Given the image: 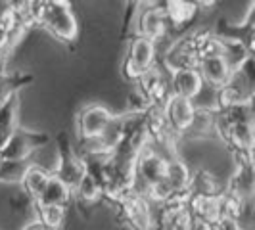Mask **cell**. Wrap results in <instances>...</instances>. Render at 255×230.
I'll use <instances>...</instances> for the list:
<instances>
[{
  "mask_svg": "<svg viewBox=\"0 0 255 230\" xmlns=\"http://www.w3.org/2000/svg\"><path fill=\"white\" fill-rule=\"evenodd\" d=\"M38 27H42L62 42H73L79 35L75 13L71 10V4L65 0H46Z\"/></svg>",
  "mask_w": 255,
  "mask_h": 230,
  "instance_id": "cell-1",
  "label": "cell"
},
{
  "mask_svg": "<svg viewBox=\"0 0 255 230\" xmlns=\"http://www.w3.org/2000/svg\"><path fill=\"white\" fill-rule=\"evenodd\" d=\"M157 44L148 38L132 37L127 52L121 62V75L128 83H136V79L155 65Z\"/></svg>",
  "mask_w": 255,
  "mask_h": 230,
  "instance_id": "cell-2",
  "label": "cell"
},
{
  "mask_svg": "<svg viewBox=\"0 0 255 230\" xmlns=\"http://www.w3.org/2000/svg\"><path fill=\"white\" fill-rule=\"evenodd\" d=\"M56 159L58 161H56V169L52 171V175L58 177L73 192L77 182L85 175V167H83V161H81L79 153L75 152V148L71 146V138L65 130H62L56 136Z\"/></svg>",
  "mask_w": 255,
  "mask_h": 230,
  "instance_id": "cell-3",
  "label": "cell"
},
{
  "mask_svg": "<svg viewBox=\"0 0 255 230\" xmlns=\"http://www.w3.org/2000/svg\"><path fill=\"white\" fill-rule=\"evenodd\" d=\"M50 142L52 136L46 130H31L19 127L0 150V161H27L31 153L48 146Z\"/></svg>",
  "mask_w": 255,
  "mask_h": 230,
  "instance_id": "cell-4",
  "label": "cell"
},
{
  "mask_svg": "<svg viewBox=\"0 0 255 230\" xmlns=\"http://www.w3.org/2000/svg\"><path fill=\"white\" fill-rule=\"evenodd\" d=\"M198 54H196V31L186 33L180 38H175L171 46L163 54L161 69L165 73H175L182 69H196L198 67Z\"/></svg>",
  "mask_w": 255,
  "mask_h": 230,
  "instance_id": "cell-5",
  "label": "cell"
},
{
  "mask_svg": "<svg viewBox=\"0 0 255 230\" xmlns=\"http://www.w3.org/2000/svg\"><path fill=\"white\" fill-rule=\"evenodd\" d=\"M112 119H114V114L102 104H90L87 108H83L75 119L79 140L89 142L100 138Z\"/></svg>",
  "mask_w": 255,
  "mask_h": 230,
  "instance_id": "cell-6",
  "label": "cell"
},
{
  "mask_svg": "<svg viewBox=\"0 0 255 230\" xmlns=\"http://www.w3.org/2000/svg\"><path fill=\"white\" fill-rule=\"evenodd\" d=\"M119 217L128 225L130 230H150L152 229V204L138 192H130L119 204Z\"/></svg>",
  "mask_w": 255,
  "mask_h": 230,
  "instance_id": "cell-7",
  "label": "cell"
},
{
  "mask_svg": "<svg viewBox=\"0 0 255 230\" xmlns=\"http://www.w3.org/2000/svg\"><path fill=\"white\" fill-rule=\"evenodd\" d=\"M134 85H136V92L148 106H163L167 98L171 96L169 73H165L159 65H153L148 71H144Z\"/></svg>",
  "mask_w": 255,
  "mask_h": 230,
  "instance_id": "cell-8",
  "label": "cell"
},
{
  "mask_svg": "<svg viewBox=\"0 0 255 230\" xmlns=\"http://www.w3.org/2000/svg\"><path fill=\"white\" fill-rule=\"evenodd\" d=\"M169 21L165 17V12L161 8V4H148L146 8H142L136 21H134V37L148 38L152 42H159L161 38L169 35Z\"/></svg>",
  "mask_w": 255,
  "mask_h": 230,
  "instance_id": "cell-9",
  "label": "cell"
},
{
  "mask_svg": "<svg viewBox=\"0 0 255 230\" xmlns=\"http://www.w3.org/2000/svg\"><path fill=\"white\" fill-rule=\"evenodd\" d=\"M165 159L153 152L150 148V144H148L140 152L138 159H136V165H134V190L138 186H142L138 194L144 196L152 184L163 180V177H165Z\"/></svg>",
  "mask_w": 255,
  "mask_h": 230,
  "instance_id": "cell-10",
  "label": "cell"
},
{
  "mask_svg": "<svg viewBox=\"0 0 255 230\" xmlns=\"http://www.w3.org/2000/svg\"><path fill=\"white\" fill-rule=\"evenodd\" d=\"M194 102L184 100L179 96H169L165 104L161 106V112L165 117V125L171 134L175 136H184L186 128L190 125L192 115H194Z\"/></svg>",
  "mask_w": 255,
  "mask_h": 230,
  "instance_id": "cell-11",
  "label": "cell"
},
{
  "mask_svg": "<svg viewBox=\"0 0 255 230\" xmlns=\"http://www.w3.org/2000/svg\"><path fill=\"white\" fill-rule=\"evenodd\" d=\"M202 89H204V81L198 73V69H182V71L169 73L171 96H179V98L194 102V98L200 96Z\"/></svg>",
  "mask_w": 255,
  "mask_h": 230,
  "instance_id": "cell-12",
  "label": "cell"
},
{
  "mask_svg": "<svg viewBox=\"0 0 255 230\" xmlns=\"http://www.w3.org/2000/svg\"><path fill=\"white\" fill-rule=\"evenodd\" d=\"M219 138L223 140V144L227 146V150L230 153L254 152V121L236 123V125L227 128Z\"/></svg>",
  "mask_w": 255,
  "mask_h": 230,
  "instance_id": "cell-13",
  "label": "cell"
},
{
  "mask_svg": "<svg viewBox=\"0 0 255 230\" xmlns=\"http://www.w3.org/2000/svg\"><path fill=\"white\" fill-rule=\"evenodd\" d=\"M161 8L169 21V29H177V31H184L186 27H190V23L196 19V13L200 10L196 2H184V0L161 2Z\"/></svg>",
  "mask_w": 255,
  "mask_h": 230,
  "instance_id": "cell-14",
  "label": "cell"
},
{
  "mask_svg": "<svg viewBox=\"0 0 255 230\" xmlns=\"http://www.w3.org/2000/svg\"><path fill=\"white\" fill-rule=\"evenodd\" d=\"M196 69H198V73L202 77L204 85H211L215 90L221 89L223 85H227L230 75H232V69L223 60V56H213V58L200 60Z\"/></svg>",
  "mask_w": 255,
  "mask_h": 230,
  "instance_id": "cell-15",
  "label": "cell"
},
{
  "mask_svg": "<svg viewBox=\"0 0 255 230\" xmlns=\"http://www.w3.org/2000/svg\"><path fill=\"white\" fill-rule=\"evenodd\" d=\"M255 190V177H254V165L248 167H236L234 175L229 179L225 190L227 194L234 196L240 202H252Z\"/></svg>",
  "mask_w": 255,
  "mask_h": 230,
  "instance_id": "cell-16",
  "label": "cell"
},
{
  "mask_svg": "<svg viewBox=\"0 0 255 230\" xmlns=\"http://www.w3.org/2000/svg\"><path fill=\"white\" fill-rule=\"evenodd\" d=\"M19 94H13L0 104V150L19 128Z\"/></svg>",
  "mask_w": 255,
  "mask_h": 230,
  "instance_id": "cell-17",
  "label": "cell"
},
{
  "mask_svg": "<svg viewBox=\"0 0 255 230\" xmlns=\"http://www.w3.org/2000/svg\"><path fill=\"white\" fill-rule=\"evenodd\" d=\"M184 136L194 138V140L215 136V110L211 106L194 108V115H192V121L184 132Z\"/></svg>",
  "mask_w": 255,
  "mask_h": 230,
  "instance_id": "cell-18",
  "label": "cell"
},
{
  "mask_svg": "<svg viewBox=\"0 0 255 230\" xmlns=\"http://www.w3.org/2000/svg\"><path fill=\"white\" fill-rule=\"evenodd\" d=\"M52 177V171L44 169L38 163H29L27 169L23 171V177H21V188L25 192V196L31 200V202H37L40 198V194L44 192L48 180Z\"/></svg>",
  "mask_w": 255,
  "mask_h": 230,
  "instance_id": "cell-19",
  "label": "cell"
},
{
  "mask_svg": "<svg viewBox=\"0 0 255 230\" xmlns=\"http://www.w3.org/2000/svg\"><path fill=\"white\" fill-rule=\"evenodd\" d=\"M71 196H73L71 188L65 186L58 177L52 175L44 192L40 194V198H38L37 202H33V205H62V207H65V205L69 204Z\"/></svg>",
  "mask_w": 255,
  "mask_h": 230,
  "instance_id": "cell-20",
  "label": "cell"
},
{
  "mask_svg": "<svg viewBox=\"0 0 255 230\" xmlns=\"http://www.w3.org/2000/svg\"><path fill=\"white\" fill-rule=\"evenodd\" d=\"M190 169L188 165L180 159V157H173L165 163V182L171 186L173 192H184L188 188L190 182Z\"/></svg>",
  "mask_w": 255,
  "mask_h": 230,
  "instance_id": "cell-21",
  "label": "cell"
},
{
  "mask_svg": "<svg viewBox=\"0 0 255 230\" xmlns=\"http://www.w3.org/2000/svg\"><path fill=\"white\" fill-rule=\"evenodd\" d=\"M188 194L192 196H200V198H209V196H217L221 194V186L219 182L215 180V177L205 171V169H200L196 173L190 175V182H188Z\"/></svg>",
  "mask_w": 255,
  "mask_h": 230,
  "instance_id": "cell-22",
  "label": "cell"
},
{
  "mask_svg": "<svg viewBox=\"0 0 255 230\" xmlns=\"http://www.w3.org/2000/svg\"><path fill=\"white\" fill-rule=\"evenodd\" d=\"M33 79L35 77L25 71H0V104L13 94H19V90L33 83Z\"/></svg>",
  "mask_w": 255,
  "mask_h": 230,
  "instance_id": "cell-23",
  "label": "cell"
},
{
  "mask_svg": "<svg viewBox=\"0 0 255 230\" xmlns=\"http://www.w3.org/2000/svg\"><path fill=\"white\" fill-rule=\"evenodd\" d=\"M73 196H75L81 204L94 205L102 200V190H100V186L96 184V180L85 173V175L81 177V180L77 182V186L73 188Z\"/></svg>",
  "mask_w": 255,
  "mask_h": 230,
  "instance_id": "cell-24",
  "label": "cell"
},
{
  "mask_svg": "<svg viewBox=\"0 0 255 230\" xmlns=\"http://www.w3.org/2000/svg\"><path fill=\"white\" fill-rule=\"evenodd\" d=\"M37 221H40L48 230H60L65 223V207L62 205H35Z\"/></svg>",
  "mask_w": 255,
  "mask_h": 230,
  "instance_id": "cell-25",
  "label": "cell"
},
{
  "mask_svg": "<svg viewBox=\"0 0 255 230\" xmlns=\"http://www.w3.org/2000/svg\"><path fill=\"white\" fill-rule=\"evenodd\" d=\"M13 25H15V13H13L12 2L0 4V56L2 58H8V40H10Z\"/></svg>",
  "mask_w": 255,
  "mask_h": 230,
  "instance_id": "cell-26",
  "label": "cell"
},
{
  "mask_svg": "<svg viewBox=\"0 0 255 230\" xmlns=\"http://www.w3.org/2000/svg\"><path fill=\"white\" fill-rule=\"evenodd\" d=\"M27 165H29L27 161H0V182L6 184L21 182Z\"/></svg>",
  "mask_w": 255,
  "mask_h": 230,
  "instance_id": "cell-27",
  "label": "cell"
},
{
  "mask_svg": "<svg viewBox=\"0 0 255 230\" xmlns=\"http://www.w3.org/2000/svg\"><path fill=\"white\" fill-rule=\"evenodd\" d=\"M188 230H213V227H211L209 223H205V221H202V219L192 217L190 229H188Z\"/></svg>",
  "mask_w": 255,
  "mask_h": 230,
  "instance_id": "cell-28",
  "label": "cell"
},
{
  "mask_svg": "<svg viewBox=\"0 0 255 230\" xmlns=\"http://www.w3.org/2000/svg\"><path fill=\"white\" fill-rule=\"evenodd\" d=\"M21 230H48V229H46V227H44L40 221L33 219V221H29V223H27V225Z\"/></svg>",
  "mask_w": 255,
  "mask_h": 230,
  "instance_id": "cell-29",
  "label": "cell"
},
{
  "mask_svg": "<svg viewBox=\"0 0 255 230\" xmlns=\"http://www.w3.org/2000/svg\"><path fill=\"white\" fill-rule=\"evenodd\" d=\"M238 230H254V229H240V227H238Z\"/></svg>",
  "mask_w": 255,
  "mask_h": 230,
  "instance_id": "cell-30",
  "label": "cell"
}]
</instances>
